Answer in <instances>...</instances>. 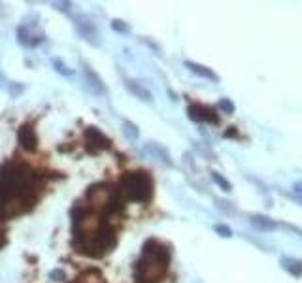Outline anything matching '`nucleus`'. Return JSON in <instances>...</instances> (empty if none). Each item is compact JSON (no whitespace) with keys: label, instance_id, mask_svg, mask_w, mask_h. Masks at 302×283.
<instances>
[{"label":"nucleus","instance_id":"obj_13","mask_svg":"<svg viewBox=\"0 0 302 283\" xmlns=\"http://www.w3.org/2000/svg\"><path fill=\"white\" fill-rule=\"evenodd\" d=\"M144 149L149 153V155H153L157 161H161L163 164H166V166H172V159H170V153L166 151L161 144H157V142H147L144 146Z\"/></svg>","mask_w":302,"mask_h":283},{"label":"nucleus","instance_id":"obj_18","mask_svg":"<svg viewBox=\"0 0 302 283\" xmlns=\"http://www.w3.org/2000/svg\"><path fill=\"white\" fill-rule=\"evenodd\" d=\"M281 264H283V268L289 270L293 276H300L302 274V261H296V259H281Z\"/></svg>","mask_w":302,"mask_h":283},{"label":"nucleus","instance_id":"obj_5","mask_svg":"<svg viewBox=\"0 0 302 283\" xmlns=\"http://www.w3.org/2000/svg\"><path fill=\"white\" fill-rule=\"evenodd\" d=\"M115 244H117V232L110 219L104 221L93 236H89L85 240H72L74 251L91 257V259H100L104 255H108L115 248Z\"/></svg>","mask_w":302,"mask_h":283},{"label":"nucleus","instance_id":"obj_8","mask_svg":"<svg viewBox=\"0 0 302 283\" xmlns=\"http://www.w3.org/2000/svg\"><path fill=\"white\" fill-rule=\"evenodd\" d=\"M83 138H85V148L89 149V153H98V151L112 148V140L96 127H87L83 130Z\"/></svg>","mask_w":302,"mask_h":283},{"label":"nucleus","instance_id":"obj_27","mask_svg":"<svg viewBox=\"0 0 302 283\" xmlns=\"http://www.w3.org/2000/svg\"><path fill=\"white\" fill-rule=\"evenodd\" d=\"M6 244H8V236H6V232H4V230H0V249L4 248Z\"/></svg>","mask_w":302,"mask_h":283},{"label":"nucleus","instance_id":"obj_16","mask_svg":"<svg viewBox=\"0 0 302 283\" xmlns=\"http://www.w3.org/2000/svg\"><path fill=\"white\" fill-rule=\"evenodd\" d=\"M51 66H53V70L57 72V74L65 76V78H72L74 76V70L63 61V59H51Z\"/></svg>","mask_w":302,"mask_h":283},{"label":"nucleus","instance_id":"obj_1","mask_svg":"<svg viewBox=\"0 0 302 283\" xmlns=\"http://www.w3.org/2000/svg\"><path fill=\"white\" fill-rule=\"evenodd\" d=\"M38 200V172L25 163L0 166V223L30 212Z\"/></svg>","mask_w":302,"mask_h":283},{"label":"nucleus","instance_id":"obj_10","mask_svg":"<svg viewBox=\"0 0 302 283\" xmlns=\"http://www.w3.org/2000/svg\"><path fill=\"white\" fill-rule=\"evenodd\" d=\"M17 142L25 151L29 153H34L38 149V134L36 128L29 125V123H23L21 127L17 128Z\"/></svg>","mask_w":302,"mask_h":283},{"label":"nucleus","instance_id":"obj_21","mask_svg":"<svg viewBox=\"0 0 302 283\" xmlns=\"http://www.w3.org/2000/svg\"><path fill=\"white\" fill-rule=\"evenodd\" d=\"M212 179H214V181H216V183L219 185L223 191H227V193L232 191V185H230V181H229V179H225V177L221 176L219 172H212Z\"/></svg>","mask_w":302,"mask_h":283},{"label":"nucleus","instance_id":"obj_22","mask_svg":"<svg viewBox=\"0 0 302 283\" xmlns=\"http://www.w3.org/2000/svg\"><path fill=\"white\" fill-rule=\"evenodd\" d=\"M112 28H114L115 32H121V34H127L130 30L129 25L123 21V19H114V21H112Z\"/></svg>","mask_w":302,"mask_h":283},{"label":"nucleus","instance_id":"obj_15","mask_svg":"<svg viewBox=\"0 0 302 283\" xmlns=\"http://www.w3.org/2000/svg\"><path fill=\"white\" fill-rule=\"evenodd\" d=\"M70 283H106V279H104V276H102V272L98 268H87L85 272H81Z\"/></svg>","mask_w":302,"mask_h":283},{"label":"nucleus","instance_id":"obj_24","mask_svg":"<svg viewBox=\"0 0 302 283\" xmlns=\"http://www.w3.org/2000/svg\"><path fill=\"white\" fill-rule=\"evenodd\" d=\"M219 108H221L225 113H234V104H232L229 99H221V100H219Z\"/></svg>","mask_w":302,"mask_h":283},{"label":"nucleus","instance_id":"obj_9","mask_svg":"<svg viewBox=\"0 0 302 283\" xmlns=\"http://www.w3.org/2000/svg\"><path fill=\"white\" fill-rule=\"evenodd\" d=\"M187 117L194 123H210V125H217L219 123V115H217L216 108L204 106V104H189Z\"/></svg>","mask_w":302,"mask_h":283},{"label":"nucleus","instance_id":"obj_26","mask_svg":"<svg viewBox=\"0 0 302 283\" xmlns=\"http://www.w3.org/2000/svg\"><path fill=\"white\" fill-rule=\"evenodd\" d=\"M49 277L53 279V281H63V279H66V274L63 272V270L57 268V270H53V272H51Z\"/></svg>","mask_w":302,"mask_h":283},{"label":"nucleus","instance_id":"obj_6","mask_svg":"<svg viewBox=\"0 0 302 283\" xmlns=\"http://www.w3.org/2000/svg\"><path fill=\"white\" fill-rule=\"evenodd\" d=\"M45 40V34L40 28V23H29L27 19L23 21V25L17 28V42L25 45V48H38L42 45Z\"/></svg>","mask_w":302,"mask_h":283},{"label":"nucleus","instance_id":"obj_11","mask_svg":"<svg viewBox=\"0 0 302 283\" xmlns=\"http://www.w3.org/2000/svg\"><path fill=\"white\" fill-rule=\"evenodd\" d=\"M83 78H85L87 89L91 92H94V95H108V87L104 83V79L89 64H83Z\"/></svg>","mask_w":302,"mask_h":283},{"label":"nucleus","instance_id":"obj_25","mask_svg":"<svg viewBox=\"0 0 302 283\" xmlns=\"http://www.w3.org/2000/svg\"><path fill=\"white\" fill-rule=\"evenodd\" d=\"M51 6L55 8V10H59V12H70L72 4L70 2H51Z\"/></svg>","mask_w":302,"mask_h":283},{"label":"nucleus","instance_id":"obj_19","mask_svg":"<svg viewBox=\"0 0 302 283\" xmlns=\"http://www.w3.org/2000/svg\"><path fill=\"white\" fill-rule=\"evenodd\" d=\"M123 134L127 136L129 140H138V136H140V128L136 127V123H132V121H123Z\"/></svg>","mask_w":302,"mask_h":283},{"label":"nucleus","instance_id":"obj_7","mask_svg":"<svg viewBox=\"0 0 302 283\" xmlns=\"http://www.w3.org/2000/svg\"><path fill=\"white\" fill-rule=\"evenodd\" d=\"M72 21H74V27L78 30V34L85 40L87 43H91V45H100V34H98V28L94 25L87 15L83 14H72Z\"/></svg>","mask_w":302,"mask_h":283},{"label":"nucleus","instance_id":"obj_12","mask_svg":"<svg viewBox=\"0 0 302 283\" xmlns=\"http://www.w3.org/2000/svg\"><path fill=\"white\" fill-rule=\"evenodd\" d=\"M125 89L132 95V97H136L138 100H142V102H147L151 104L153 102V95H151L149 89H145L144 85L136 81V79H125Z\"/></svg>","mask_w":302,"mask_h":283},{"label":"nucleus","instance_id":"obj_3","mask_svg":"<svg viewBox=\"0 0 302 283\" xmlns=\"http://www.w3.org/2000/svg\"><path fill=\"white\" fill-rule=\"evenodd\" d=\"M117 189L121 193V197L125 200L136 202V204H147L153 193H155V185H153V177L149 172L145 170H130L125 172L119 177Z\"/></svg>","mask_w":302,"mask_h":283},{"label":"nucleus","instance_id":"obj_17","mask_svg":"<svg viewBox=\"0 0 302 283\" xmlns=\"http://www.w3.org/2000/svg\"><path fill=\"white\" fill-rule=\"evenodd\" d=\"M251 225L261 228V230H274L276 228V223L272 219H268L265 215H253L251 217Z\"/></svg>","mask_w":302,"mask_h":283},{"label":"nucleus","instance_id":"obj_20","mask_svg":"<svg viewBox=\"0 0 302 283\" xmlns=\"http://www.w3.org/2000/svg\"><path fill=\"white\" fill-rule=\"evenodd\" d=\"M23 91H25V85L19 83V81H10L8 83V92H10L12 99H19Z\"/></svg>","mask_w":302,"mask_h":283},{"label":"nucleus","instance_id":"obj_2","mask_svg":"<svg viewBox=\"0 0 302 283\" xmlns=\"http://www.w3.org/2000/svg\"><path fill=\"white\" fill-rule=\"evenodd\" d=\"M172 261V249L165 242L149 238L142 246V255L132 266L134 283H161L165 277L168 264Z\"/></svg>","mask_w":302,"mask_h":283},{"label":"nucleus","instance_id":"obj_4","mask_svg":"<svg viewBox=\"0 0 302 283\" xmlns=\"http://www.w3.org/2000/svg\"><path fill=\"white\" fill-rule=\"evenodd\" d=\"M89 212L100 215H114L123 210V197L112 183H94L85 193V204Z\"/></svg>","mask_w":302,"mask_h":283},{"label":"nucleus","instance_id":"obj_14","mask_svg":"<svg viewBox=\"0 0 302 283\" xmlns=\"http://www.w3.org/2000/svg\"><path fill=\"white\" fill-rule=\"evenodd\" d=\"M185 68L189 72H193L196 76H200L204 79H210V81H219V76H217L216 72L208 68V66H204V64H198V63H193V61H185Z\"/></svg>","mask_w":302,"mask_h":283},{"label":"nucleus","instance_id":"obj_28","mask_svg":"<svg viewBox=\"0 0 302 283\" xmlns=\"http://www.w3.org/2000/svg\"><path fill=\"white\" fill-rule=\"evenodd\" d=\"M295 191L296 193H302V183H296L295 185Z\"/></svg>","mask_w":302,"mask_h":283},{"label":"nucleus","instance_id":"obj_23","mask_svg":"<svg viewBox=\"0 0 302 283\" xmlns=\"http://www.w3.org/2000/svg\"><path fill=\"white\" fill-rule=\"evenodd\" d=\"M214 230H216L219 236H223V238H230V236H232V230H230L227 225H216L214 226Z\"/></svg>","mask_w":302,"mask_h":283}]
</instances>
